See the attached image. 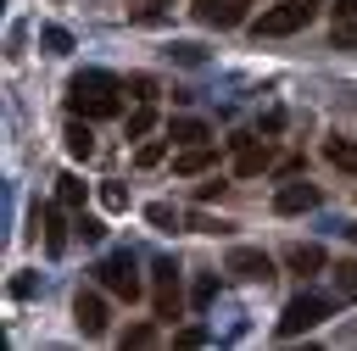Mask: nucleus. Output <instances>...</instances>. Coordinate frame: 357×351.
<instances>
[{
    "mask_svg": "<svg viewBox=\"0 0 357 351\" xmlns=\"http://www.w3.org/2000/svg\"><path fill=\"white\" fill-rule=\"evenodd\" d=\"M56 201H61V206H78V201H84V184H78L73 173H67V178H56Z\"/></svg>",
    "mask_w": 357,
    "mask_h": 351,
    "instance_id": "obj_21",
    "label": "nucleus"
},
{
    "mask_svg": "<svg viewBox=\"0 0 357 351\" xmlns=\"http://www.w3.org/2000/svg\"><path fill=\"white\" fill-rule=\"evenodd\" d=\"M324 195H318V184H284L279 195H273V212H284V217H296V212H312Z\"/></svg>",
    "mask_w": 357,
    "mask_h": 351,
    "instance_id": "obj_10",
    "label": "nucleus"
},
{
    "mask_svg": "<svg viewBox=\"0 0 357 351\" xmlns=\"http://www.w3.org/2000/svg\"><path fill=\"white\" fill-rule=\"evenodd\" d=\"M195 22L201 28H240L245 22V0H195Z\"/></svg>",
    "mask_w": 357,
    "mask_h": 351,
    "instance_id": "obj_8",
    "label": "nucleus"
},
{
    "mask_svg": "<svg viewBox=\"0 0 357 351\" xmlns=\"http://www.w3.org/2000/svg\"><path fill=\"white\" fill-rule=\"evenodd\" d=\"M45 45H50L56 56H67V50H73V33H67V28H45Z\"/></svg>",
    "mask_w": 357,
    "mask_h": 351,
    "instance_id": "obj_23",
    "label": "nucleus"
},
{
    "mask_svg": "<svg viewBox=\"0 0 357 351\" xmlns=\"http://www.w3.org/2000/svg\"><path fill=\"white\" fill-rule=\"evenodd\" d=\"M145 223H151V228H173V223H178V212H173L167 201H151V206H145Z\"/></svg>",
    "mask_w": 357,
    "mask_h": 351,
    "instance_id": "obj_19",
    "label": "nucleus"
},
{
    "mask_svg": "<svg viewBox=\"0 0 357 351\" xmlns=\"http://www.w3.org/2000/svg\"><path fill=\"white\" fill-rule=\"evenodd\" d=\"M167 139H173V145H206L212 128H206L201 117H173V123H167Z\"/></svg>",
    "mask_w": 357,
    "mask_h": 351,
    "instance_id": "obj_12",
    "label": "nucleus"
},
{
    "mask_svg": "<svg viewBox=\"0 0 357 351\" xmlns=\"http://www.w3.org/2000/svg\"><path fill=\"white\" fill-rule=\"evenodd\" d=\"M346 234H351V240H357V223H351V228H346Z\"/></svg>",
    "mask_w": 357,
    "mask_h": 351,
    "instance_id": "obj_30",
    "label": "nucleus"
},
{
    "mask_svg": "<svg viewBox=\"0 0 357 351\" xmlns=\"http://www.w3.org/2000/svg\"><path fill=\"white\" fill-rule=\"evenodd\" d=\"M95 273H100V290H106V295H117V301H134V295L145 290V279H139V262H134L128 251H112V256H106Z\"/></svg>",
    "mask_w": 357,
    "mask_h": 351,
    "instance_id": "obj_3",
    "label": "nucleus"
},
{
    "mask_svg": "<svg viewBox=\"0 0 357 351\" xmlns=\"http://www.w3.org/2000/svg\"><path fill=\"white\" fill-rule=\"evenodd\" d=\"M67 111H73V117H117V78L100 72V67L73 72V84H67Z\"/></svg>",
    "mask_w": 357,
    "mask_h": 351,
    "instance_id": "obj_1",
    "label": "nucleus"
},
{
    "mask_svg": "<svg viewBox=\"0 0 357 351\" xmlns=\"http://www.w3.org/2000/svg\"><path fill=\"white\" fill-rule=\"evenodd\" d=\"M212 295H218V279H212V273H206V279H195V306H206Z\"/></svg>",
    "mask_w": 357,
    "mask_h": 351,
    "instance_id": "obj_26",
    "label": "nucleus"
},
{
    "mask_svg": "<svg viewBox=\"0 0 357 351\" xmlns=\"http://www.w3.org/2000/svg\"><path fill=\"white\" fill-rule=\"evenodd\" d=\"M329 312H335V301H329V295H296V301H284V312H279V334H284V340H296V334L318 329Z\"/></svg>",
    "mask_w": 357,
    "mask_h": 351,
    "instance_id": "obj_4",
    "label": "nucleus"
},
{
    "mask_svg": "<svg viewBox=\"0 0 357 351\" xmlns=\"http://www.w3.org/2000/svg\"><path fill=\"white\" fill-rule=\"evenodd\" d=\"M335 284H340V295H346V301H357V256H346V262L335 267Z\"/></svg>",
    "mask_w": 357,
    "mask_h": 351,
    "instance_id": "obj_17",
    "label": "nucleus"
},
{
    "mask_svg": "<svg viewBox=\"0 0 357 351\" xmlns=\"http://www.w3.org/2000/svg\"><path fill=\"white\" fill-rule=\"evenodd\" d=\"M329 11H335V45H340V50L357 45V0H335Z\"/></svg>",
    "mask_w": 357,
    "mask_h": 351,
    "instance_id": "obj_13",
    "label": "nucleus"
},
{
    "mask_svg": "<svg viewBox=\"0 0 357 351\" xmlns=\"http://www.w3.org/2000/svg\"><path fill=\"white\" fill-rule=\"evenodd\" d=\"M324 262H329L324 245H290V251H284V267H290V273H318Z\"/></svg>",
    "mask_w": 357,
    "mask_h": 351,
    "instance_id": "obj_14",
    "label": "nucleus"
},
{
    "mask_svg": "<svg viewBox=\"0 0 357 351\" xmlns=\"http://www.w3.org/2000/svg\"><path fill=\"white\" fill-rule=\"evenodd\" d=\"M11 295H17V301H28V295H33V279H28V273H22V279H11Z\"/></svg>",
    "mask_w": 357,
    "mask_h": 351,
    "instance_id": "obj_29",
    "label": "nucleus"
},
{
    "mask_svg": "<svg viewBox=\"0 0 357 351\" xmlns=\"http://www.w3.org/2000/svg\"><path fill=\"white\" fill-rule=\"evenodd\" d=\"M78 234H84V240H100V234H106V228H100V223H95V217H78Z\"/></svg>",
    "mask_w": 357,
    "mask_h": 351,
    "instance_id": "obj_27",
    "label": "nucleus"
},
{
    "mask_svg": "<svg viewBox=\"0 0 357 351\" xmlns=\"http://www.w3.org/2000/svg\"><path fill=\"white\" fill-rule=\"evenodd\" d=\"M324 156H329V167H340V173L357 178V145L351 139H324Z\"/></svg>",
    "mask_w": 357,
    "mask_h": 351,
    "instance_id": "obj_16",
    "label": "nucleus"
},
{
    "mask_svg": "<svg viewBox=\"0 0 357 351\" xmlns=\"http://www.w3.org/2000/svg\"><path fill=\"white\" fill-rule=\"evenodd\" d=\"M151 306H156V318H178L184 284H178V267L173 262H151Z\"/></svg>",
    "mask_w": 357,
    "mask_h": 351,
    "instance_id": "obj_5",
    "label": "nucleus"
},
{
    "mask_svg": "<svg viewBox=\"0 0 357 351\" xmlns=\"http://www.w3.org/2000/svg\"><path fill=\"white\" fill-rule=\"evenodd\" d=\"M212 162H218V150H212V145H184V150L173 156V173H184V178H201Z\"/></svg>",
    "mask_w": 357,
    "mask_h": 351,
    "instance_id": "obj_11",
    "label": "nucleus"
},
{
    "mask_svg": "<svg viewBox=\"0 0 357 351\" xmlns=\"http://www.w3.org/2000/svg\"><path fill=\"white\" fill-rule=\"evenodd\" d=\"M223 273H234L240 284H268V279H273V256L257 251V245H234V251L223 256Z\"/></svg>",
    "mask_w": 357,
    "mask_h": 351,
    "instance_id": "obj_6",
    "label": "nucleus"
},
{
    "mask_svg": "<svg viewBox=\"0 0 357 351\" xmlns=\"http://www.w3.org/2000/svg\"><path fill=\"white\" fill-rule=\"evenodd\" d=\"M67 150H73L78 162H89V156H95V134H89V117H73V123H67Z\"/></svg>",
    "mask_w": 357,
    "mask_h": 351,
    "instance_id": "obj_15",
    "label": "nucleus"
},
{
    "mask_svg": "<svg viewBox=\"0 0 357 351\" xmlns=\"http://www.w3.org/2000/svg\"><path fill=\"white\" fill-rule=\"evenodd\" d=\"M167 145H173V139H145V145L134 150V162H139V167H156V162L167 156Z\"/></svg>",
    "mask_w": 357,
    "mask_h": 351,
    "instance_id": "obj_18",
    "label": "nucleus"
},
{
    "mask_svg": "<svg viewBox=\"0 0 357 351\" xmlns=\"http://www.w3.org/2000/svg\"><path fill=\"white\" fill-rule=\"evenodd\" d=\"M73 318H78V334H84V340H100V334L112 329V306H106V295H100V290H78Z\"/></svg>",
    "mask_w": 357,
    "mask_h": 351,
    "instance_id": "obj_7",
    "label": "nucleus"
},
{
    "mask_svg": "<svg viewBox=\"0 0 357 351\" xmlns=\"http://www.w3.org/2000/svg\"><path fill=\"white\" fill-rule=\"evenodd\" d=\"M229 145H234V173H240V178H257V173L273 162V145H268V139H262V145H257V139H229Z\"/></svg>",
    "mask_w": 357,
    "mask_h": 351,
    "instance_id": "obj_9",
    "label": "nucleus"
},
{
    "mask_svg": "<svg viewBox=\"0 0 357 351\" xmlns=\"http://www.w3.org/2000/svg\"><path fill=\"white\" fill-rule=\"evenodd\" d=\"M61 245H67V234H61V217L50 212V251H61Z\"/></svg>",
    "mask_w": 357,
    "mask_h": 351,
    "instance_id": "obj_28",
    "label": "nucleus"
},
{
    "mask_svg": "<svg viewBox=\"0 0 357 351\" xmlns=\"http://www.w3.org/2000/svg\"><path fill=\"white\" fill-rule=\"evenodd\" d=\"M151 128H156V111H151V106H139V111L128 117V139H145Z\"/></svg>",
    "mask_w": 357,
    "mask_h": 351,
    "instance_id": "obj_20",
    "label": "nucleus"
},
{
    "mask_svg": "<svg viewBox=\"0 0 357 351\" xmlns=\"http://www.w3.org/2000/svg\"><path fill=\"white\" fill-rule=\"evenodd\" d=\"M318 11H324V0H279V6H268V11L251 22V33H257V39H284V33H301Z\"/></svg>",
    "mask_w": 357,
    "mask_h": 351,
    "instance_id": "obj_2",
    "label": "nucleus"
},
{
    "mask_svg": "<svg viewBox=\"0 0 357 351\" xmlns=\"http://www.w3.org/2000/svg\"><path fill=\"white\" fill-rule=\"evenodd\" d=\"M173 345H206V329H201V323H190V329H178V334H173Z\"/></svg>",
    "mask_w": 357,
    "mask_h": 351,
    "instance_id": "obj_25",
    "label": "nucleus"
},
{
    "mask_svg": "<svg viewBox=\"0 0 357 351\" xmlns=\"http://www.w3.org/2000/svg\"><path fill=\"white\" fill-rule=\"evenodd\" d=\"M100 206H106V212H123V206H128V189H123V184H100Z\"/></svg>",
    "mask_w": 357,
    "mask_h": 351,
    "instance_id": "obj_22",
    "label": "nucleus"
},
{
    "mask_svg": "<svg viewBox=\"0 0 357 351\" xmlns=\"http://www.w3.org/2000/svg\"><path fill=\"white\" fill-rule=\"evenodd\" d=\"M151 340H156V329H151V323H134V329L123 334V345H151Z\"/></svg>",
    "mask_w": 357,
    "mask_h": 351,
    "instance_id": "obj_24",
    "label": "nucleus"
}]
</instances>
